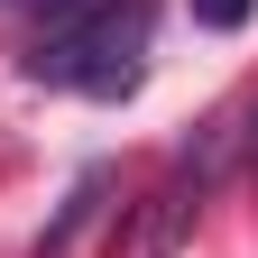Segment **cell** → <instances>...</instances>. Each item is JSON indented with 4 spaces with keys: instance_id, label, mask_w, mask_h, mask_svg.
<instances>
[{
    "instance_id": "1",
    "label": "cell",
    "mask_w": 258,
    "mask_h": 258,
    "mask_svg": "<svg viewBox=\"0 0 258 258\" xmlns=\"http://www.w3.org/2000/svg\"><path fill=\"white\" fill-rule=\"evenodd\" d=\"M148 74V0H102V10H74L64 28H46L37 55H28V83L55 92H92V102H120Z\"/></svg>"
},
{
    "instance_id": "2",
    "label": "cell",
    "mask_w": 258,
    "mask_h": 258,
    "mask_svg": "<svg viewBox=\"0 0 258 258\" xmlns=\"http://www.w3.org/2000/svg\"><path fill=\"white\" fill-rule=\"evenodd\" d=\"M184 231H194V194L166 184V194H148V212H139V231H129V249H139V258H175Z\"/></svg>"
},
{
    "instance_id": "3",
    "label": "cell",
    "mask_w": 258,
    "mask_h": 258,
    "mask_svg": "<svg viewBox=\"0 0 258 258\" xmlns=\"http://www.w3.org/2000/svg\"><path fill=\"white\" fill-rule=\"evenodd\" d=\"M258 0H194V28H240Z\"/></svg>"
},
{
    "instance_id": "4",
    "label": "cell",
    "mask_w": 258,
    "mask_h": 258,
    "mask_svg": "<svg viewBox=\"0 0 258 258\" xmlns=\"http://www.w3.org/2000/svg\"><path fill=\"white\" fill-rule=\"evenodd\" d=\"M19 10H46V19H74V10H102V0H19Z\"/></svg>"
},
{
    "instance_id": "5",
    "label": "cell",
    "mask_w": 258,
    "mask_h": 258,
    "mask_svg": "<svg viewBox=\"0 0 258 258\" xmlns=\"http://www.w3.org/2000/svg\"><path fill=\"white\" fill-rule=\"evenodd\" d=\"M249 148H258V129H249Z\"/></svg>"
}]
</instances>
